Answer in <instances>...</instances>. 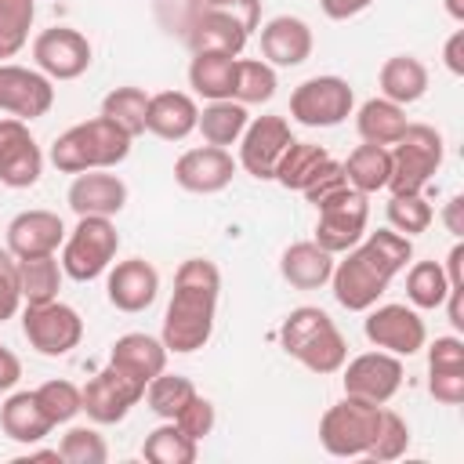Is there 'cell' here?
<instances>
[{
	"mask_svg": "<svg viewBox=\"0 0 464 464\" xmlns=\"http://www.w3.org/2000/svg\"><path fill=\"white\" fill-rule=\"evenodd\" d=\"M80 395H83V406H80V410H83L94 424H116V420H123V417L130 413V406H134L138 399H145V384L109 362L102 373H94V377L80 388Z\"/></svg>",
	"mask_w": 464,
	"mask_h": 464,
	"instance_id": "cell-12",
	"label": "cell"
},
{
	"mask_svg": "<svg viewBox=\"0 0 464 464\" xmlns=\"http://www.w3.org/2000/svg\"><path fill=\"white\" fill-rule=\"evenodd\" d=\"M214 420H218V417H214V402H210V399H203L199 392H196V395L178 410V417H174V424H178L188 439H196V442H199L203 435H210V431H214Z\"/></svg>",
	"mask_w": 464,
	"mask_h": 464,
	"instance_id": "cell-45",
	"label": "cell"
},
{
	"mask_svg": "<svg viewBox=\"0 0 464 464\" xmlns=\"http://www.w3.org/2000/svg\"><path fill=\"white\" fill-rule=\"evenodd\" d=\"M141 457L152 464H192L196 460V439H188L174 420H167L156 431H149Z\"/></svg>",
	"mask_w": 464,
	"mask_h": 464,
	"instance_id": "cell-36",
	"label": "cell"
},
{
	"mask_svg": "<svg viewBox=\"0 0 464 464\" xmlns=\"http://www.w3.org/2000/svg\"><path fill=\"white\" fill-rule=\"evenodd\" d=\"M319 207V225H315V243L330 254H344L352 250L362 232H366V221H370V203H366V192L344 185L337 192H330L326 199L315 203Z\"/></svg>",
	"mask_w": 464,
	"mask_h": 464,
	"instance_id": "cell-9",
	"label": "cell"
},
{
	"mask_svg": "<svg viewBox=\"0 0 464 464\" xmlns=\"http://www.w3.org/2000/svg\"><path fill=\"white\" fill-rule=\"evenodd\" d=\"M381 410L384 406L362 402V399H352V395L334 402L319 420L323 450L334 453V457H366V450L377 435V424H381Z\"/></svg>",
	"mask_w": 464,
	"mask_h": 464,
	"instance_id": "cell-6",
	"label": "cell"
},
{
	"mask_svg": "<svg viewBox=\"0 0 464 464\" xmlns=\"http://www.w3.org/2000/svg\"><path fill=\"white\" fill-rule=\"evenodd\" d=\"M54 105L51 76L25 65H0V112H11L14 120H40Z\"/></svg>",
	"mask_w": 464,
	"mask_h": 464,
	"instance_id": "cell-16",
	"label": "cell"
},
{
	"mask_svg": "<svg viewBox=\"0 0 464 464\" xmlns=\"http://www.w3.org/2000/svg\"><path fill=\"white\" fill-rule=\"evenodd\" d=\"M428 392L442 406H460L464 402V370H428Z\"/></svg>",
	"mask_w": 464,
	"mask_h": 464,
	"instance_id": "cell-47",
	"label": "cell"
},
{
	"mask_svg": "<svg viewBox=\"0 0 464 464\" xmlns=\"http://www.w3.org/2000/svg\"><path fill=\"white\" fill-rule=\"evenodd\" d=\"M406 446H410V428H406V420L399 417V413H392V410H381V424H377V435H373V442H370V450H366V457L370 460H399L402 453H406Z\"/></svg>",
	"mask_w": 464,
	"mask_h": 464,
	"instance_id": "cell-42",
	"label": "cell"
},
{
	"mask_svg": "<svg viewBox=\"0 0 464 464\" xmlns=\"http://www.w3.org/2000/svg\"><path fill=\"white\" fill-rule=\"evenodd\" d=\"M199 109L185 91H160L149 94V112H145V130L163 138V141H181L196 130Z\"/></svg>",
	"mask_w": 464,
	"mask_h": 464,
	"instance_id": "cell-24",
	"label": "cell"
},
{
	"mask_svg": "<svg viewBox=\"0 0 464 464\" xmlns=\"http://www.w3.org/2000/svg\"><path fill=\"white\" fill-rule=\"evenodd\" d=\"M109 362L120 366L123 373H130L134 381L149 384L156 373L167 370V344L149 337V334H123L112 352H109Z\"/></svg>",
	"mask_w": 464,
	"mask_h": 464,
	"instance_id": "cell-26",
	"label": "cell"
},
{
	"mask_svg": "<svg viewBox=\"0 0 464 464\" xmlns=\"http://www.w3.org/2000/svg\"><path fill=\"white\" fill-rule=\"evenodd\" d=\"M33 58H36V69L51 80H76L91 65V44L83 33L69 25H54L33 40Z\"/></svg>",
	"mask_w": 464,
	"mask_h": 464,
	"instance_id": "cell-14",
	"label": "cell"
},
{
	"mask_svg": "<svg viewBox=\"0 0 464 464\" xmlns=\"http://www.w3.org/2000/svg\"><path fill=\"white\" fill-rule=\"evenodd\" d=\"M442 304H446V315H450L453 330H464V286H450Z\"/></svg>",
	"mask_w": 464,
	"mask_h": 464,
	"instance_id": "cell-54",
	"label": "cell"
},
{
	"mask_svg": "<svg viewBox=\"0 0 464 464\" xmlns=\"http://www.w3.org/2000/svg\"><path fill=\"white\" fill-rule=\"evenodd\" d=\"M69 207L83 218V214H98V218H112L123 210L127 203V185L116 178V174H105V170H83L72 178L69 185Z\"/></svg>",
	"mask_w": 464,
	"mask_h": 464,
	"instance_id": "cell-22",
	"label": "cell"
},
{
	"mask_svg": "<svg viewBox=\"0 0 464 464\" xmlns=\"http://www.w3.org/2000/svg\"><path fill=\"white\" fill-rule=\"evenodd\" d=\"M341 167H344L348 185L370 196V192H377V188H388L392 152H388L384 145H370V141H362V145H355V149L348 152V160H344Z\"/></svg>",
	"mask_w": 464,
	"mask_h": 464,
	"instance_id": "cell-30",
	"label": "cell"
},
{
	"mask_svg": "<svg viewBox=\"0 0 464 464\" xmlns=\"http://www.w3.org/2000/svg\"><path fill=\"white\" fill-rule=\"evenodd\" d=\"M196 395V384L188 381V377H181V373H156L149 384H145V402H149V410L156 413V417H163V420H174L178 417V410L188 402Z\"/></svg>",
	"mask_w": 464,
	"mask_h": 464,
	"instance_id": "cell-38",
	"label": "cell"
},
{
	"mask_svg": "<svg viewBox=\"0 0 464 464\" xmlns=\"http://www.w3.org/2000/svg\"><path fill=\"white\" fill-rule=\"evenodd\" d=\"M58 453L69 464H105L109 460V446L94 428H69L62 435Z\"/></svg>",
	"mask_w": 464,
	"mask_h": 464,
	"instance_id": "cell-44",
	"label": "cell"
},
{
	"mask_svg": "<svg viewBox=\"0 0 464 464\" xmlns=\"http://www.w3.org/2000/svg\"><path fill=\"white\" fill-rule=\"evenodd\" d=\"M348 185V178H344V167L337 163V160H326L323 167H319V174L308 181V188H304V199L308 203H319V199H326L330 192H337V188H344Z\"/></svg>",
	"mask_w": 464,
	"mask_h": 464,
	"instance_id": "cell-48",
	"label": "cell"
},
{
	"mask_svg": "<svg viewBox=\"0 0 464 464\" xmlns=\"http://www.w3.org/2000/svg\"><path fill=\"white\" fill-rule=\"evenodd\" d=\"M18 283H22V301H25V304H47V301H58L62 265L54 261V254L18 257Z\"/></svg>",
	"mask_w": 464,
	"mask_h": 464,
	"instance_id": "cell-32",
	"label": "cell"
},
{
	"mask_svg": "<svg viewBox=\"0 0 464 464\" xmlns=\"http://www.w3.org/2000/svg\"><path fill=\"white\" fill-rule=\"evenodd\" d=\"M370 4H373V0H319L323 14H326V18H334V22L355 18V14H362V11L370 7Z\"/></svg>",
	"mask_w": 464,
	"mask_h": 464,
	"instance_id": "cell-50",
	"label": "cell"
},
{
	"mask_svg": "<svg viewBox=\"0 0 464 464\" xmlns=\"http://www.w3.org/2000/svg\"><path fill=\"white\" fill-rule=\"evenodd\" d=\"M239 138H243V141H239V163H243V170H246L250 178H257V181L276 178V163H279V156L286 152V145L294 141L290 123H286L283 116H257L254 123L243 127Z\"/></svg>",
	"mask_w": 464,
	"mask_h": 464,
	"instance_id": "cell-15",
	"label": "cell"
},
{
	"mask_svg": "<svg viewBox=\"0 0 464 464\" xmlns=\"http://www.w3.org/2000/svg\"><path fill=\"white\" fill-rule=\"evenodd\" d=\"M442 167V134L428 123H406L402 138L392 149V192H420L431 174Z\"/></svg>",
	"mask_w": 464,
	"mask_h": 464,
	"instance_id": "cell-7",
	"label": "cell"
},
{
	"mask_svg": "<svg viewBox=\"0 0 464 464\" xmlns=\"http://www.w3.org/2000/svg\"><path fill=\"white\" fill-rule=\"evenodd\" d=\"M352 105L355 94L341 76H312L290 94V116L304 127H337L352 116Z\"/></svg>",
	"mask_w": 464,
	"mask_h": 464,
	"instance_id": "cell-10",
	"label": "cell"
},
{
	"mask_svg": "<svg viewBox=\"0 0 464 464\" xmlns=\"http://www.w3.org/2000/svg\"><path fill=\"white\" fill-rule=\"evenodd\" d=\"M446 11H450L457 22H464V0H446Z\"/></svg>",
	"mask_w": 464,
	"mask_h": 464,
	"instance_id": "cell-56",
	"label": "cell"
},
{
	"mask_svg": "<svg viewBox=\"0 0 464 464\" xmlns=\"http://www.w3.org/2000/svg\"><path fill=\"white\" fill-rule=\"evenodd\" d=\"M413 257L410 236L395 228H377L352 250H344V261H334V297L348 312H366L377 304V297L388 290V283L406 268Z\"/></svg>",
	"mask_w": 464,
	"mask_h": 464,
	"instance_id": "cell-1",
	"label": "cell"
},
{
	"mask_svg": "<svg viewBox=\"0 0 464 464\" xmlns=\"http://www.w3.org/2000/svg\"><path fill=\"white\" fill-rule=\"evenodd\" d=\"M279 272L290 286L297 290H319L323 283H330L334 276V254L323 250L315 239H304V243H290L279 257Z\"/></svg>",
	"mask_w": 464,
	"mask_h": 464,
	"instance_id": "cell-25",
	"label": "cell"
},
{
	"mask_svg": "<svg viewBox=\"0 0 464 464\" xmlns=\"http://www.w3.org/2000/svg\"><path fill=\"white\" fill-rule=\"evenodd\" d=\"M257 22H261V0H203L185 29V40L192 54L218 51L239 58Z\"/></svg>",
	"mask_w": 464,
	"mask_h": 464,
	"instance_id": "cell-5",
	"label": "cell"
},
{
	"mask_svg": "<svg viewBox=\"0 0 464 464\" xmlns=\"http://www.w3.org/2000/svg\"><path fill=\"white\" fill-rule=\"evenodd\" d=\"M36 402L44 406L51 424H65V420H72L80 413L83 395H80V388L72 381H47V384L36 388Z\"/></svg>",
	"mask_w": 464,
	"mask_h": 464,
	"instance_id": "cell-43",
	"label": "cell"
},
{
	"mask_svg": "<svg viewBox=\"0 0 464 464\" xmlns=\"http://www.w3.org/2000/svg\"><path fill=\"white\" fill-rule=\"evenodd\" d=\"M0 428L7 439L22 442V446H33L40 442L54 424L51 417L44 413V406L36 402V392H14L7 395V402L0 406Z\"/></svg>",
	"mask_w": 464,
	"mask_h": 464,
	"instance_id": "cell-27",
	"label": "cell"
},
{
	"mask_svg": "<svg viewBox=\"0 0 464 464\" xmlns=\"http://www.w3.org/2000/svg\"><path fill=\"white\" fill-rule=\"evenodd\" d=\"M232 76H236V58L232 54H218V51H196L192 65H188V83L196 94L221 102L232 98Z\"/></svg>",
	"mask_w": 464,
	"mask_h": 464,
	"instance_id": "cell-29",
	"label": "cell"
},
{
	"mask_svg": "<svg viewBox=\"0 0 464 464\" xmlns=\"http://www.w3.org/2000/svg\"><path fill=\"white\" fill-rule=\"evenodd\" d=\"M276 65L265 58H236V76H232V102L239 105H261L276 94Z\"/></svg>",
	"mask_w": 464,
	"mask_h": 464,
	"instance_id": "cell-35",
	"label": "cell"
},
{
	"mask_svg": "<svg viewBox=\"0 0 464 464\" xmlns=\"http://www.w3.org/2000/svg\"><path fill=\"white\" fill-rule=\"evenodd\" d=\"M33 14H36L33 0H0V58H14L25 47Z\"/></svg>",
	"mask_w": 464,
	"mask_h": 464,
	"instance_id": "cell-40",
	"label": "cell"
},
{
	"mask_svg": "<svg viewBox=\"0 0 464 464\" xmlns=\"http://www.w3.org/2000/svg\"><path fill=\"white\" fill-rule=\"evenodd\" d=\"M18 377H22V362H18V355H14L11 348L0 344V392H11V388L18 384Z\"/></svg>",
	"mask_w": 464,
	"mask_h": 464,
	"instance_id": "cell-51",
	"label": "cell"
},
{
	"mask_svg": "<svg viewBox=\"0 0 464 464\" xmlns=\"http://www.w3.org/2000/svg\"><path fill=\"white\" fill-rule=\"evenodd\" d=\"M120 250V232L109 218H98V214H83L80 225L69 232L65 239V250H62V272L87 283V279H98L112 257Z\"/></svg>",
	"mask_w": 464,
	"mask_h": 464,
	"instance_id": "cell-8",
	"label": "cell"
},
{
	"mask_svg": "<svg viewBox=\"0 0 464 464\" xmlns=\"http://www.w3.org/2000/svg\"><path fill=\"white\" fill-rule=\"evenodd\" d=\"M428 370H464V341L435 337V344L428 348Z\"/></svg>",
	"mask_w": 464,
	"mask_h": 464,
	"instance_id": "cell-49",
	"label": "cell"
},
{
	"mask_svg": "<svg viewBox=\"0 0 464 464\" xmlns=\"http://www.w3.org/2000/svg\"><path fill=\"white\" fill-rule=\"evenodd\" d=\"M22 304V283H18V257L0 246V323L11 319Z\"/></svg>",
	"mask_w": 464,
	"mask_h": 464,
	"instance_id": "cell-46",
	"label": "cell"
},
{
	"mask_svg": "<svg viewBox=\"0 0 464 464\" xmlns=\"http://www.w3.org/2000/svg\"><path fill=\"white\" fill-rule=\"evenodd\" d=\"M388 225L413 239L417 232H424L431 225V207L424 203L420 192H392V199H388Z\"/></svg>",
	"mask_w": 464,
	"mask_h": 464,
	"instance_id": "cell-41",
	"label": "cell"
},
{
	"mask_svg": "<svg viewBox=\"0 0 464 464\" xmlns=\"http://www.w3.org/2000/svg\"><path fill=\"white\" fill-rule=\"evenodd\" d=\"M145 112H149V94L141 87H116L102 102V116H109L130 138L145 134Z\"/></svg>",
	"mask_w": 464,
	"mask_h": 464,
	"instance_id": "cell-37",
	"label": "cell"
},
{
	"mask_svg": "<svg viewBox=\"0 0 464 464\" xmlns=\"http://www.w3.org/2000/svg\"><path fill=\"white\" fill-rule=\"evenodd\" d=\"M442 272H446L450 286H464V243H453V250H450Z\"/></svg>",
	"mask_w": 464,
	"mask_h": 464,
	"instance_id": "cell-53",
	"label": "cell"
},
{
	"mask_svg": "<svg viewBox=\"0 0 464 464\" xmlns=\"http://www.w3.org/2000/svg\"><path fill=\"white\" fill-rule=\"evenodd\" d=\"M243 127H246V105H239V102H232V98L210 102V105L199 112V120H196V130L203 134V141H207V145H218V149L239 141Z\"/></svg>",
	"mask_w": 464,
	"mask_h": 464,
	"instance_id": "cell-33",
	"label": "cell"
},
{
	"mask_svg": "<svg viewBox=\"0 0 464 464\" xmlns=\"http://www.w3.org/2000/svg\"><path fill=\"white\" fill-rule=\"evenodd\" d=\"M221 294V272L207 257H188L174 272V297L163 315V344L167 352L188 355L203 348L214 334V312Z\"/></svg>",
	"mask_w": 464,
	"mask_h": 464,
	"instance_id": "cell-2",
	"label": "cell"
},
{
	"mask_svg": "<svg viewBox=\"0 0 464 464\" xmlns=\"http://www.w3.org/2000/svg\"><path fill=\"white\" fill-rule=\"evenodd\" d=\"M261 54L268 65H301L312 54V29L294 14H279L261 29Z\"/></svg>",
	"mask_w": 464,
	"mask_h": 464,
	"instance_id": "cell-23",
	"label": "cell"
},
{
	"mask_svg": "<svg viewBox=\"0 0 464 464\" xmlns=\"http://www.w3.org/2000/svg\"><path fill=\"white\" fill-rule=\"evenodd\" d=\"M109 301L120 312H145L160 294V272L145 257H127L109 272Z\"/></svg>",
	"mask_w": 464,
	"mask_h": 464,
	"instance_id": "cell-20",
	"label": "cell"
},
{
	"mask_svg": "<svg viewBox=\"0 0 464 464\" xmlns=\"http://www.w3.org/2000/svg\"><path fill=\"white\" fill-rule=\"evenodd\" d=\"M130 134L123 127H116L109 116H94L83 120L76 127H69L65 134L54 138L51 145V163L62 174H83V170H105L127 160L130 152Z\"/></svg>",
	"mask_w": 464,
	"mask_h": 464,
	"instance_id": "cell-3",
	"label": "cell"
},
{
	"mask_svg": "<svg viewBox=\"0 0 464 464\" xmlns=\"http://www.w3.org/2000/svg\"><path fill=\"white\" fill-rule=\"evenodd\" d=\"M232 174H236V160L228 156V149H218V145L188 149L174 163V181L185 192H199V196L221 192L232 181Z\"/></svg>",
	"mask_w": 464,
	"mask_h": 464,
	"instance_id": "cell-19",
	"label": "cell"
},
{
	"mask_svg": "<svg viewBox=\"0 0 464 464\" xmlns=\"http://www.w3.org/2000/svg\"><path fill=\"white\" fill-rule=\"evenodd\" d=\"M446 65H450V72L453 76H464V29H457L450 40H446Z\"/></svg>",
	"mask_w": 464,
	"mask_h": 464,
	"instance_id": "cell-52",
	"label": "cell"
},
{
	"mask_svg": "<svg viewBox=\"0 0 464 464\" xmlns=\"http://www.w3.org/2000/svg\"><path fill=\"white\" fill-rule=\"evenodd\" d=\"M377 83H381V94H384L388 102L410 105V102L424 98V91H428V69H424V62L413 58V54H395V58H388V62L381 65Z\"/></svg>",
	"mask_w": 464,
	"mask_h": 464,
	"instance_id": "cell-28",
	"label": "cell"
},
{
	"mask_svg": "<svg viewBox=\"0 0 464 464\" xmlns=\"http://www.w3.org/2000/svg\"><path fill=\"white\" fill-rule=\"evenodd\" d=\"M22 334L29 341V348H36L40 355H69L80 337H83V319L76 308L62 304V301H47V304H25L22 315Z\"/></svg>",
	"mask_w": 464,
	"mask_h": 464,
	"instance_id": "cell-11",
	"label": "cell"
},
{
	"mask_svg": "<svg viewBox=\"0 0 464 464\" xmlns=\"http://www.w3.org/2000/svg\"><path fill=\"white\" fill-rule=\"evenodd\" d=\"M65 239V225L51 210H22L7 225V250L14 257H36V254H54L58 243Z\"/></svg>",
	"mask_w": 464,
	"mask_h": 464,
	"instance_id": "cell-21",
	"label": "cell"
},
{
	"mask_svg": "<svg viewBox=\"0 0 464 464\" xmlns=\"http://www.w3.org/2000/svg\"><path fill=\"white\" fill-rule=\"evenodd\" d=\"M344 395L384 406L402 384V362L392 352H362L344 366Z\"/></svg>",
	"mask_w": 464,
	"mask_h": 464,
	"instance_id": "cell-13",
	"label": "cell"
},
{
	"mask_svg": "<svg viewBox=\"0 0 464 464\" xmlns=\"http://www.w3.org/2000/svg\"><path fill=\"white\" fill-rule=\"evenodd\" d=\"M442 221H446V228H450L453 236H464V196H453V199L446 203Z\"/></svg>",
	"mask_w": 464,
	"mask_h": 464,
	"instance_id": "cell-55",
	"label": "cell"
},
{
	"mask_svg": "<svg viewBox=\"0 0 464 464\" xmlns=\"http://www.w3.org/2000/svg\"><path fill=\"white\" fill-rule=\"evenodd\" d=\"M326 160H330V152H326L323 145H312V141H290L286 152H283L279 163H276V181H279L283 188H297V192H304L308 181L319 174V167H323Z\"/></svg>",
	"mask_w": 464,
	"mask_h": 464,
	"instance_id": "cell-34",
	"label": "cell"
},
{
	"mask_svg": "<svg viewBox=\"0 0 464 464\" xmlns=\"http://www.w3.org/2000/svg\"><path fill=\"white\" fill-rule=\"evenodd\" d=\"M279 344L286 355H294L312 373H337L348 359L344 334L323 308H312V304H301L283 319Z\"/></svg>",
	"mask_w": 464,
	"mask_h": 464,
	"instance_id": "cell-4",
	"label": "cell"
},
{
	"mask_svg": "<svg viewBox=\"0 0 464 464\" xmlns=\"http://www.w3.org/2000/svg\"><path fill=\"white\" fill-rule=\"evenodd\" d=\"M366 337L370 344H377L381 352H392V355H413L424 348V319L406 308V304H381V308H366Z\"/></svg>",
	"mask_w": 464,
	"mask_h": 464,
	"instance_id": "cell-17",
	"label": "cell"
},
{
	"mask_svg": "<svg viewBox=\"0 0 464 464\" xmlns=\"http://www.w3.org/2000/svg\"><path fill=\"white\" fill-rule=\"evenodd\" d=\"M44 152L36 138L29 134L25 120H0V185L7 188H29L40 181Z\"/></svg>",
	"mask_w": 464,
	"mask_h": 464,
	"instance_id": "cell-18",
	"label": "cell"
},
{
	"mask_svg": "<svg viewBox=\"0 0 464 464\" xmlns=\"http://www.w3.org/2000/svg\"><path fill=\"white\" fill-rule=\"evenodd\" d=\"M355 130L370 145H395L406 130V112L388 98H370L355 116Z\"/></svg>",
	"mask_w": 464,
	"mask_h": 464,
	"instance_id": "cell-31",
	"label": "cell"
},
{
	"mask_svg": "<svg viewBox=\"0 0 464 464\" xmlns=\"http://www.w3.org/2000/svg\"><path fill=\"white\" fill-rule=\"evenodd\" d=\"M450 294V279L439 261H417L406 272V297L413 308H439Z\"/></svg>",
	"mask_w": 464,
	"mask_h": 464,
	"instance_id": "cell-39",
	"label": "cell"
}]
</instances>
